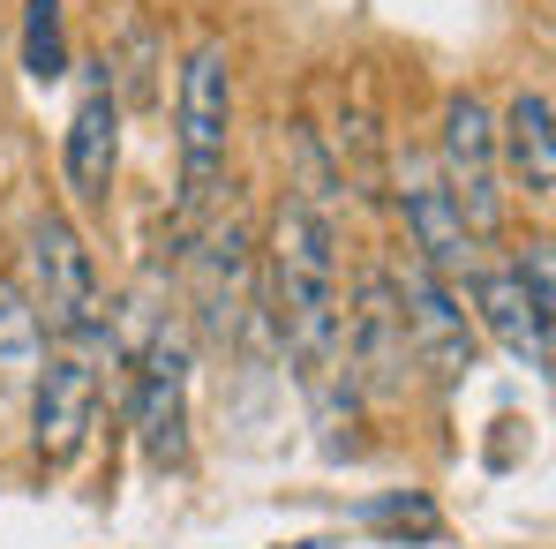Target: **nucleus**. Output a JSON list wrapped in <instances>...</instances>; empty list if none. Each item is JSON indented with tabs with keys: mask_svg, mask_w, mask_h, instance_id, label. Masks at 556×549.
I'll use <instances>...</instances> for the list:
<instances>
[{
	"mask_svg": "<svg viewBox=\"0 0 556 549\" xmlns=\"http://www.w3.org/2000/svg\"><path fill=\"white\" fill-rule=\"evenodd\" d=\"M136 445L151 466H181L188 459V347L174 332H159L136 369Z\"/></svg>",
	"mask_w": 556,
	"mask_h": 549,
	"instance_id": "10",
	"label": "nucleus"
},
{
	"mask_svg": "<svg viewBox=\"0 0 556 549\" xmlns=\"http://www.w3.org/2000/svg\"><path fill=\"white\" fill-rule=\"evenodd\" d=\"M226 144H233V53L226 38H195L181 61V98H174V159H181L174 226L181 234L226 182Z\"/></svg>",
	"mask_w": 556,
	"mask_h": 549,
	"instance_id": "2",
	"label": "nucleus"
},
{
	"mask_svg": "<svg viewBox=\"0 0 556 549\" xmlns=\"http://www.w3.org/2000/svg\"><path fill=\"white\" fill-rule=\"evenodd\" d=\"M466 294H473V324H489L496 332V347L511 354L519 369H549V324L556 309L549 301H534L527 286H519V272L511 264H473V278H466Z\"/></svg>",
	"mask_w": 556,
	"mask_h": 549,
	"instance_id": "11",
	"label": "nucleus"
},
{
	"mask_svg": "<svg viewBox=\"0 0 556 549\" xmlns=\"http://www.w3.org/2000/svg\"><path fill=\"white\" fill-rule=\"evenodd\" d=\"M105 362H113V339L98 324L91 339H61L46 362L30 369V452L46 459V466H68V459L91 445Z\"/></svg>",
	"mask_w": 556,
	"mask_h": 549,
	"instance_id": "3",
	"label": "nucleus"
},
{
	"mask_svg": "<svg viewBox=\"0 0 556 549\" xmlns=\"http://www.w3.org/2000/svg\"><path fill=\"white\" fill-rule=\"evenodd\" d=\"M38 362H46V332H38V316H30V301H23V286H15V278H0V384H23Z\"/></svg>",
	"mask_w": 556,
	"mask_h": 549,
	"instance_id": "14",
	"label": "nucleus"
},
{
	"mask_svg": "<svg viewBox=\"0 0 556 549\" xmlns=\"http://www.w3.org/2000/svg\"><path fill=\"white\" fill-rule=\"evenodd\" d=\"M346 369L362 399H399L414 384V354H406V316H399V286L383 264L354 278V309H346Z\"/></svg>",
	"mask_w": 556,
	"mask_h": 549,
	"instance_id": "8",
	"label": "nucleus"
},
{
	"mask_svg": "<svg viewBox=\"0 0 556 549\" xmlns=\"http://www.w3.org/2000/svg\"><path fill=\"white\" fill-rule=\"evenodd\" d=\"M113 174H121V98H113L105 61H98L76 113H68V136H61V182L84 211H98L113 196Z\"/></svg>",
	"mask_w": 556,
	"mask_h": 549,
	"instance_id": "9",
	"label": "nucleus"
},
{
	"mask_svg": "<svg viewBox=\"0 0 556 549\" xmlns=\"http://www.w3.org/2000/svg\"><path fill=\"white\" fill-rule=\"evenodd\" d=\"M391 286H399V316H406V354H414V369H429L452 391L466 369H473V354H481V332L466 316V294L452 278H437L429 264H414V257L391 272Z\"/></svg>",
	"mask_w": 556,
	"mask_h": 549,
	"instance_id": "6",
	"label": "nucleus"
},
{
	"mask_svg": "<svg viewBox=\"0 0 556 549\" xmlns=\"http://www.w3.org/2000/svg\"><path fill=\"white\" fill-rule=\"evenodd\" d=\"M286 549H324V542H286Z\"/></svg>",
	"mask_w": 556,
	"mask_h": 549,
	"instance_id": "16",
	"label": "nucleus"
},
{
	"mask_svg": "<svg viewBox=\"0 0 556 549\" xmlns=\"http://www.w3.org/2000/svg\"><path fill=\"white\" fill-rule=\"evenodd\" d=\"M264 309L278 324V347L301 376L324 452H339V414H354V369H346V272H339V203H316L286 188L264 234Z\"/></svg>",
	"mask_w": 556,
	"mask_h": 549,
	"instance_id": "1",
	"label": "nucleus"
},
{
	"mask_svg": "<svg viewBox=\"0 0 556 549\" xmlns=\"http://www.w3.org/2000/svg\"><path fill=\"white\" fill-rule=\"evenodd\" d=\"M437 182L452 188L459 226L481 241L504 234L511 188H504V159H496V113L481 105V91H452L444 98V128H437Z\"/></svg>",
	"mask_w": 556,
	"mask_h": 549,
	"instance_id": "4",
	"label": "nucleus"
},
{
	"mask_svg": "<svg viewBox=\"0 0 556 549\" xmlns=\"http://www.w3.org/2000/svg\"><path fill=\"white\" fill-rule=\"evenodd\" d=\"M496 159H504V188L527 196V203H549L556 196V144H549V91L542 84H519L504 121H496Z\"/></svg>",
	"mask_w": 556,
	"mask_h": 549,
	"instance_id": "13",
	"label": "nucleus"
},
{
	"mask_svg": "<svg viewBox=\"0 0 556 549\" xmlns=\"http://www.w3.org/2000/svg\"><path fill=\"white\" fill-rule=\"evenodd\" d=\"M23 68L38 84L68 76V23H61V0H23Z\"/></svg>",
	"mask_w": 556,
	"mask_h": 549,
	"instance_id": "15",
	"label": "nucleus"
},
{
	"mask_svg": "<svg viewBox=\"0 0 556 549\" xmlns=\"http://www.w3.org/2000/svg\"><path fill=\"white\" fill-rule=\"evenodd\" d=\"M391 196H399L406 257H414V264H429L437 278H452V286H459V278H473L481 249H473V234L459 226V211H452V188L437 182V159H421V151H399Z\"/></svg>",
	"mask_w": 556,
	"mask_h": 549,
	"instance_id": "7",
	"label": "nucleus"
},
{
	"mask_svg": "<svg viewBox=\"0 0 556 549\" xmlns=\"http://www.w3.org/2000/svg\"><path fill=\"white\" fill-rule=\"evenodd\" d=\"M188 264H195V309H203V332L226 339V332L241 324V309H249V226H241L233 211H218V219L195 234Z\"/></svg>",
	"mask_w": 556,
	"mask_h": 549,
	"instance_id": "12",
	"label": "nucleus"
},
{
	"mask_svg": "<svg viewBox=\"0 0 556 549\" xmlns=\"http://www.w3.org/2000/svg\"><path fill=\"white\" fill-rule=\"evenodd\" d=\"M30 286H23V301H30V316H38V332L61 347V339H91L98 332V264H91V241L61 219V211H38L30 219Z\"/></svg>",
	"mask_w": 556,
	"mask_h": 549,
	"instance_id": "5",
	"label": "nucleus"
}]
</instances>
